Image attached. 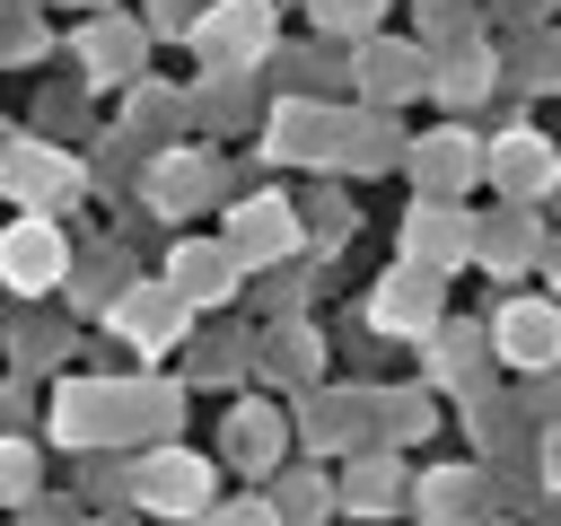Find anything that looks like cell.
I'll list each match as a JSON object with an SVG mask.
<instances>
[{"mask_svg": "<svg viewBox=\"0 0 561 526\" xmlns=\"http://www.w3.org/2000/svg\"><path fill=\"white\" fill-rule=\"evenodd\" d=\"M272 500H280L289 526H324V517H342V473L324 456H298V465L272 473Z\"/></svg>", "mask_w": 561, "mask_h": 526, "instance_id": "28", "label": "cell"}, {"mask_svg": "<svg viewBox=\"0 0 561 526\" xmlns=\"http://www.w3.org/2000/svg\"><path fill=\"white\" fill-rule=\"evenodd\" d=\"M491 342H500V368H517V377H535V368H561V298L543 289H517V298H500L491 307Z\"/></svg>", "mask_w": 561, "mask_h": 526, "instance_id": "15", "label": "cell"}, {"mask_svg": "<svg viewBox=\"0 0 561 526\" xmlns=\"http://www.w3.org/2000/svg\"><path fill=\"white\" fill-rule=\"evenodd\" d=\"M412 158V140L394 132V105H342V175H386V167H403Z\"/></svg>", "mask_w": 561, "mask_h": 526, "instance_id": "25", "label": "cell"}, {"mask_svg": "<svg viewBox=\"0 0 561 526\" xmlns=\"http://www.w3.org/2000/svg\"><path fill=\"white\" fill-rule=\"evenodd\" d=\"M482 526H508V517H482Z\"/></svg>", "mask_w": 561, "mask_h": 526, "instance_id": "51", "label": "cell"}, {"mask_svg": "<svg viewBox=\"0 0 561 526\" xmlns=\"http://www.w3.org/2000/svg\"><path fill=\"white\" fill-rule=\"evenodd\" d=\"M219 237H228L254 272H272V263H298V254H307V210H298L289 193H245V202L219 210Z\"/></svg>", "mask_w": 561, "mask_h": 526, "instance_id": "14", "label": "cell"}, {"mask_svg": "<svg viewBox=\"0 0 561 526\" xmlns=\"http://www.w3.org/2000/svg\"><path fill=\"white\" fill-rule=\"evenodd\" d=\"M88 526H140V508H96Z\"/></svg>", "mask_w": 561, "mask_h": 526, "instance_id": "47", "label": "cell"}, {"mask_svg": "<svg viewBox=\"0 0 561 526\" xmlns=\"http://www.w3.org/2000/svg\"><path fill=\"white\" fill-rule=\"evenodd\" d=\"M158 272L184 289V307H193V316H228V307L254 289V263H245L228 237H175Z\"/></svg>", "mask_w": 561, "mask_h": 526, "instance_id": "10", "label": "cell"}, {"mask_svg": "<svg viewBox=\"0 0 561 526\" xmlns=\"http://www.w3.org/2000/svg\"><path fill=\"white\" fill-rule=\"evenodd\" d=\"M535 491L561 500V421H543V438H535Z\"/></svg>", "mask_w": 561, "mask_h": 526, "instance_id": "44", "label": "cell"}, {"mask_svg": "<svg viewBox=\"0 0 561 526\" xmlns=\"http://www.w3.org/2000/svg\"><path fill=\"white\" fill-rule=\"evenodd\" d=\"M289 447H298V412H289V395H237V403L219 412V465H228V473L272 482V473L289 465Z\"/></svg>", "mask_w": 561, "mask_h": 526, "instance_id": "3", "label": "cell"}, {"mask_svg": "<svg viewBox=\"0 0 561 526\" xmlns=\"http://www.w3.org/2000/svg\"><path fill=\"white\" fill-rule=\"evenodd\" d=\"M184 44H193L210 70H263V61L280 53V9H272V0H210Z\"/></svg>", "mask_w": 561, "mask_h": 526, "instance_id": "11", "label": "cell"}, {"mask_svg": "<svg viewBox=\"0 0 561 526\" xmlns=\"http://www.w3.org/2000/svg\"><path fill=\"white\" fill-rule=\"evenodd\" d=\"M184 395H193V377L140 368V377H131V447H167V438L184 430Z\"/></svg>", "mask_w": 561, "mask_h": 526, "instance_id": "29", "label": "cell"}, {"mask_svg": "<svg viewBox=\"0 0 561 526\" xmlns=\"http://www.w3.org/2000/svg\"><path fill=\"white\" fill-rule=\"evenodd\" d=\"M193 114H202L210 132H245V114H254V70H210V79L193 88Z\"/></svg>", "mask_w": 561, "mask_h": 526, "instance_id": "33", "label": "cell"}, {"mask_svg": "<svg viewBox=\"0 0 561 526\" xmlns=\"http://www.w3.org/2000/svg\"><path fill=\"white\" fill-rule=\"evenodd\" d=\"M412 508L430 517V526H482L491 508H500V465H421V482H412Z\"/></svg>", "mask_w": 561, "mask_h": 526, "instance_id": "19", "label": "cell"}, {"mask_svg": "<svg viewBox=\"0 0 561 526\" xmlns=\"http://www.w3.org/2000/svg\"><path fill=\"white\" fill-rule=\"evenodd\" d=\"M307 289H316V281H307V263H272V272H254V289H245V298L263 307V324H289V316H307Z\"/></svg>", "mask_w": 561, "mask_h": 526, "instance_id": "36", "label": "cell"}, {"mask_svg": "<svg viewBox=\"0 0 561 526\" xmlns=\"http://www.w3.org/2000/svg\"><path fill=\"white\" fill-rule=\"evenodd\" d=\"M526 403H508V395H473L465 403V430H473V447H482V465H535V438H526Z\"/></svg>", "mask_w": 561, "mask_h": 526, "instance_id": "27", "label": "cell"}, {"mask_svg": "<svg viewBox=\"0 0 561 526\" xmlns=\"http://www.w3.org/2000/svg\"><path fill=\"white\" fill-rule=\"evenodd\" d=\"M280 70H289V96H316V88H333V61H324V53H289Z\"/></svg>", "mask_w": 561, "mask_h": 526, "instance_id": "45", "label": "cell"}, {"mask_svg": "<svg viewBox=\"0 0 561 526\" xmlns=\"http://www.w3.org/2000/svg\"><path fill=\"white\" fill-rule=\"evenodd\" d=\"M491 368H500L491 316H447V324L421 342V377H430L447 403H473V395H491Z\"/></svg>", "mask_w": 561, "mask_h": 526, "instance_id": "12", "label": "cell"}, {"mask_svg": "<svg viewBox=\"0 0 561 526\" xmlns=\"http://www.w3.org/2000/svg\"><path fill=\"white\" fill-rule=\"evenodd\" d=\"M517 403H526V412H535V430H543V421H561V368H535V377H526V395H517Z\"/></svg>", "mask_w": 561, "mask_h": 526, "instance_id": "43", "label": "cell"}, {"mask_svg": "<svg viewBox=\"0 0 561 526\" xmlns=\"http://www.w3.org/2000/svg\"><path fill=\"white\" fill-rule=\"evenodd\" d=\"M219 193H228V167H219L210 149L158 140V149L140 158V210H149V219H193V210H210Z\"/></svg>", "mask_w": 561, "mask_h": 526, "instance_id": "7", "label": "cell"}, {"mask_svg": "<svg viewBox=\"0 0 561 526\" xmlns=\"http://www.w3.org/2000/svg\"><path fill=\"white\" fill-rule=\"evenodd\" d=\"M359 316H368V333H386V342H430V333L447 324V272L394 254V272L368 281V307H359Z\"/></svg>", "mask_w": 561, "mask_h": 526, "instance_id": "5", "label": "cell"}, {"mask_svg": "<svg viewBox=\"0 0 561 526\" xmlns=\"http://www.w3.org/2000/svg\"><path fill=\"white\" fill-rule=\"evenodd\" d=\"M44 438H53L61 456H88V447H131V377H53Z\"/></svg>", "mask_w": 561, "mask_h": 526, "instance_id": "1", "label": "cell"}, {"mask_svg": "<svg viewBox=\"0 0 561 526\" xmlns=\"http://www.w3.org/2000/svg\"><path fill=\"white\" fill-rule=\"evenodd\" d=\"M447 421V395L421 377V386H377V438L386 447H421L430 430Z\"/></svg>", "mask_w": 561, "mask_h": 526, "instance_id": "30", "label": "cell"}, {"mask_svg": "<svg viewBox=\"0 0 561 526\" xmlns=\"http://www.w3.org/2000/svg\"><path fill=\"white\" fill-rule=\"evenodd\" d=\"M131 508H140V517H184V526H202V517L219 508V465H210L202 447H184V438H167V447H140Z\"/></svg>", "mask_w": 561, "mask_h": 526, "instance_id": "2", "label": "cell"}, {"mask_svg": "<svg viewBox=\"0 0 561 526\" xmlns=\"http://www.w3.org/2000/svg\"><path fill=\"white\" fill-rule=\"evenodd\" d=\"M70 263H79V245H70V228L53 219V210H18L9 219V237H0V281L35 307V298H53V289H70Z\"/></svg>", "mask_w": 561, "mask_h": 526, "instance_id": "8", "label": "cell"}, {"mask_svg": "<svg viewBox=\"0 0 561 526\" xmlns=\"http://www.w3.org/2000/svg\"><path fill=\"white\" fill-rule=\"evenodd\" d=\"M403 167H412V184H421V193H473V184L491 175V140H473L465 123H438V132H421V140H412V158H403Z\"/></svg>", "mask_w": 561, "mask_h": 526, "instance_id": "22", "label": "cell"}, {"mask_svg": "<svg viewBox=\"0 0 561 526\" xmlns=\"http://www.w3.org/2000/svg\"><path fill=\"white\" fill-rule=\"evenodd\" d=\"M535 526H561V500H552V517H535Z\"/></svg>", "mask_w": 561, "mask_h": 526, "instance_id": "49", "label": "cell"}, {"mask_svg": "<svg viewBox=\"0 0 561 526\" xmlns=\"http://www.w3.org/2000/svg\"><path fill=\"white\" fill-rule=\"evenodd\" d=\"M473 237H482V219H473L456 193H421V202L403 210V263L465 272V263H473Z\"/></svg>", "mask_w": 561, "mask_h": 526, "instance_id": "16", "label": "cell"}, {"mask_svg": "<svg viewBox=\"0 0 561 526\" xmlns=\"http://www.w3.org/2000/svg\"><path fill=\"white\" fill-rule=\"evenodd\" d=\"M421 526H430V517H421Z\"/></svg>", "mask_w": 561, "mask_h": 526, "instance_id": "52", "label": "cell"}, {"mask_svg": "<svg viewBox=\"0 0 561 526\" xmlns=\"http://www.w3.org/2000/svg\"><path fill=\"white\" fill-rule=\"evenodd\" d=\"M491 193L500 202H552L561 193V149L535 132V123H508L491 140Z\"/></svg>", "mask_w": 561, "mask_h": 526, "instance_id": "20", "label": "cell"}, {"mask_svg": "<svg viewBox=\"0 0 561 526\" xmlns=\"http://www.w3.org/2000/svg\"><path fill=\"white\" fill-rule=\"evenodd\" d=\"M61 351H79V342H70L61 324H44V316H26V324H18V377H35V368H53Z\"/></svg>", "mask_w": 561, "mask_h": 526, "instance_id": "39", "label": "cell"}, {"mask_svg": "<svg viewBox=\"0 0 561 526\" xmlns=\"http://www.w3.org/2000/svg\"><path fill=\"white\" fill-rule=\"evenodd\" d=\"M535 272H543V281H552V298H561V228L543 237V263H535Z\"/></svg>", "mask_w": 561, "mask_h": 526, "instance_id": "46", "label": "cell"}, {"mask_svg": "<svg viewBox=\"0 0 561 526\" xmlns=\"http://www.w3.org/2000/svg\"><path fill=\"white\" fill-rule=\"evenodd\" d=\"M254 351H263V333H245V324H202V333L184 342V377H193V386H245V377H254Z\"/></svg>", "mask_w": 561, "mask_h": 526, "instance_id": "26", "label": "cell"}, {"mask_svg": "<svg viewBox=\"0 0 561 526\" xmlns=\"http://www.w3.org/2000/svg\"><path fill=\"white\" fill-rule=\"evenodd\" d=\"M500 9H508V18H526V26L543 18V0H500Z\"/></svg>", "mask_w": 561, "mask_h": 526, "instance_id": "48", "label": "cell"}, {"mask_svg": "<svg viewBox=\"0 0 561 526\" xmlns=\"http://www.w3.org/2000/svg\"><path fill=\"white\" fill-rule=\"evenodd\" d=\"M254 377L272 386V395H316L324 386V333L307 324V316H289V324H263V351H254Z\"/></svg>", "mask_w": 561, "mask_h": 526, "instance_id": "24", "label": "cell"}, {"mask_svg": "<svg viewBox=\"0 0 561 526\" xmlns=\"http://www.w3.org/2000/svg\"><path fill=\"white\" fill-rule=\"evenodd\" d=\"M500 79H508V70H500V53H491V44L473 35V44H456V53H438V79H430V96L465 114V105H482V96H491Z\"/></svg>", "mask_w": 561, "mask_h": 526, "instance_id": "31", "label": "cell"}, {"mask_svg": "<svg viewBox=\"0 0 561 526\" xmlns=\"http://www.w3.org/2000/svg\"><path fill=\"white\" fill-rule=\"evenodd\" d=\"M79 9H105V0H79Z\"/></svg>", "mask_w": 561, "mask_h": 526, "instance_id": "50", "label": "cell"}, {"mask_svg": "<svg viewBox=\"0 0 561 526\" xmlns=\"http://www.w3.org/2000/svg\"><path fill=\"white\" fill-rule=\"evenodd\" d=\"M342 473V517H394V508H412V465H403V447H359V456H342L333 465Z\"/></svg>", "mask_w": 561, "mask_h": 526, "instance_id": "21", "label": "cell"}, {"mask_svg": "<svg viewBox=\"0 0 561 526\" xmlns=\"http://www.w3.org/2000/svg\"><path fill=\"white\" fill-rule=\"evenodd\" d=\"M202 526H289V517H280L272 491H219V508H210Z\"/></svg>", "mask_w": 561, "mask_h": 526, "instance_id": "40", "label": "cell"}, {"mask_svg": "<svg viewBox=\"0 0 561 526\" xmlns=\"http://www.w3.org/2000/svg\"><path fill=\"white\" fill-rule=\"evenodd\" d=\"M123 123H131V132H149V140H175V132L193 123V96H175V88H149V79H131V96H123Z\"/></svg>", "mask_w": 561, "mask_h": 526, "instance_id": "34", "label": "cell"}, {"mask_svg": "<svg viewBox=\"0 0 561 526\" xmlns=\"http://www.w3.org/2000/svg\"><path fill=\"white\" fill-rule=\"evenodd\" d=\"M0 184H9V202H18V210H61V202H79V193H88V167L70 158V140L9 132V149H0Z\"/></svg>", "mask_w": 561, "mask_h": 526, "instance_id": "9", "label": "cell"}, {"mask_svg": "<svg viewBox=\"0 0 561 526\" xmlns=\"http://www.w3.org/2000/svg\"><path fill=\"white\" fill-rule=\"evenodd\" d=\"M0 482H9V508H26V500L44 491V465H35V438H26V430L0 438Z\"/></svg>", "mask_w": 561, "mask_h": 526, "instance_id": "38", "label": "cell"}, {"mask_svg": "<svg viewBox=\"0 0 561 526\" xmlns=\"http://www.w3.org/2000/svg\"><path fill=\"white\" fill-rule=\"evenodd\" d=\"M543 202H500L491 219H482V237H473V263L491 272V281H526L535 263H543Z\"/></svg>", "mask_w": 561, "mask_h": 526, "instance_id": "23", "label": "cell"}, {"mask_svg": "<svg viewBox=\"0 0 561 526\" xmlns=\"http://www.w3.org/2000/svg\"><path fill=\"white\" fill-rule=\"evenodd\" d=\"M386 9H394V0H307L316 35H333V44H368V35L386 26Z\"/></svg>", "mask_w": 561, "mask_h": 526, "instance_id": "37", "label": "cell"}, {"mask_svg": "<svg viewBox=\"0 0 561 526\" xmlns=\"http://www.w3.org/2000/svg\"><path fill=\"white\" fill-rule=\"evenodd\" d=\"M140 18H149V35H193L202 26V0H149Z\"/></svg>", "mask_w": 561, "mask_h": 526, "instance_id": "42", "label": "cell"}, {"mask_svg": "<svg viewBox=\"0 0 561 526\" xmlns=\"http://www.w3.org/2000/svg\"><path fill=\"white\" fill-rule=\"evenodd\" d=\"M298 210H307V254H333V245H351V237H359V210H351L333 184H316Z\"/></svg>", "mask_w": 561, "mask_h": 526, "instance_id": "35", "label": "cell"}, {"mask_svg": "<svg viewBox=\"0 0 561 526\" xmlns=\"http://www.w3.org/2000/svg\"><path fill=\"white\" fill-rule=\"evenodd\" d=\"M18 526H88V508H79L70 491H35V500L18 508Z\"/></svg>", "mask_w": 561, "mask_h": 526, "instance_id": "41", "label": "cell"}, {"mask_svg": "<svg viewBox=\"0 0 561 526\" xmlns=\"http://www.w3.org/2000/svg\"><path fill=\"white\" fill-rule=\"evenodd\" d=\"M263 158H272V167L342 175V105H324V96H280L272 123H263Z\"/></svg>", "mask_w": 561, "mask_h": 526, "instance_id": "13", "label": "cell"}, {"mask_svg": "<svg viewBox=\"0 0 561 526\" xmlns=\"http://www.w3.org/2000/svg\"><path fill=\"white\" fill-rule=\"evenodd\" d=\"M351 70H359V88H351L359 105H403L438 79V53L403 44V35H368V44H351Z\"/></svg>", "mask_w": 561, "mask_h": 526, "instance_id": "18", "label": "cell"}, {"mask_svg": "<svg viewBox=\"0 0 561 526\" xmlns=\"http://www.w3.org/2000/svg\"><path fill=\"white\" fill-rule=\"evenodd\" d=\"M131 281H140V272H131V254H123V237H114V245H88V254L70 263V289H61V298H70V307H88V316H105Z\"/></svg>", "mask_w": 561, "mask_h": 526, "instance_id": "32", "label": "cell"}, {"mask_svg": "<svg viewBox=\"0 0 561 526\" xmlns=\"http://www.w3.org/2000/svg\"><path fill=\"white\" fill-rule=\"evenodd\" d=\"M70 61H79L88 88H131L140 61H149V18H114V9H96V18L70 35Z\"/></svg>", "mask_w": 561, "mask_h": 526, "instance_id": "17", "label": "cell"}, {"mask_svg": "<svg viewBox=\"0 0 561 526\" xmlns=\"http://www.w3.org/2000/svg\"><path fill=\"white\" fill-rule=\"evenodd\" d=\"M105 333H114L123 351H140V368H158L167 351L193 342V307H184V289H175L167 272H149V281H131V289L105 307Z\"/></svg>", "mask_w": 561, "mask_h": 526, "instance_id": "4", "label": "cell"}, {"mask_svg": "<svg viewBox=\"0 0 561 526\" xmlns=\"http://www.w3.org/2000/svg\"><path fill=\"white\" fill-rule=\"evenodd\" d=\"M289 412H298V456L342 465V456L377 447V386H333V377H324V386L298 395Z\"/></svg>", "mask_w": 561, "mask_h": 526, "instance_id": "6", "label": "cell"}]
</instances>
